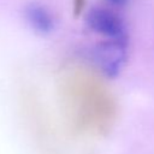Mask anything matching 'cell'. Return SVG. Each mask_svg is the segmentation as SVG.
<instances>
[{
	"mask_svg": "<svg viewBox=\"0 0 154 154\" xmlns=\"http://www.w3.org/2000/svg\"><path fill=\"white\" fill-rule=\"evenodd\" d=\"M84 0H75V11L77 13H79L81 11H83L84 8Z\"/></svg>",
	"mask_w": 154,
	"mask_h": 154,
	"instance_id": "5",
	"label": "cell"
},
{
	"mask_svg": "<svg viewBox=\"0 0 154 154\" xmlns=\"http://www.w3.org/2000/svg\"><path fill=\"white\" fill-rule=\"evenodd\" d=\"M105 1L114 7H123L129 2V0H105Z\"/></svg>",
	"mask_w": 154,
	"mask_h": 154,
	"instance_id": "4",
	"label": "cell"
},
{
	"mask_svg": "<svg viewBox=\"0 0 154 154\" xmlns=\"http://www.w3.org/2000/svg\"><path fill=\"white\" fill-rule=\"evenodd\" d=\"M31 19L35 26L41 31H49L54 25L53 18L49 12L40 6H35L31 10Z\"/></svg>",
	"mask_w": 154,
	"mask_h": 154,
	"instance_id": "3",
	"label": "cell"
},
{
	"mask_svg": "<svg viewBox=\"0 0 154 154\" xmlns=\"http://www.w3.org/2000/svg\"><path fill=\"white\" fill-rule=\"evenodd\" d=\"M89 29L108 41L128 43V29L123 19L111 10L103 7H93L85 16Z\"/></svg>",
	"mask_w": 154,
	"mask_h": 154,
	"instance_id": "1",
	"label": "cell"
},
{
	"mask_svg": "<svg viewBox=\"0 0 154 154\" xmlns=\"http://www.w3.org/2000/svg\"><path fill=\"white\" fill-rule=\"evenodd\" d=\"M126 47L128 43L106 40L91 48L90 59L105 76L114 77L125 64Z\"/></svg>",
	"mask_w": 154,
	"mask_h": 154,
	"instance_id": "2",
	"label": "cell"
}]
</instances>
